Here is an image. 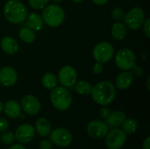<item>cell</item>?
<instances>
[{
    "label": "cell",
    "mask_w": 150,
    "mask_h": 149,
    "mask_svg": "<svg viewBox=\"0 0 150 149\" xmlns=\"http://www.w3.org/2000/svg\"><path fill=\"white\" fill-rule=\"evenodd\" d=\"M9 128V122L7 119L0 118V133H4L7 131Z\"/></svg>",
    "instance_id": "1f68e13d"
},
{
    "label": "cell",
    "mask_w": 150,
    "mask_h": 149,
    "mask_svg": "<svg viewBox=\"0 0 150 149\" xmlns=\"http://www.w3.org/2000/svg\"><path fill=\"white\" fill-rule=\"evenodd\" d=\"M18 36H19L20 40L26 44H31V43L34 42L36 40L35 32L29 27L22 28L18 32Z\"/></svg>",
    "instance_id": "cb8c5ba5"
},
{
    "label": "cell",
    "mask_w": 150,
    "mask_h": 149,
    "mask_svg": "<svg viewBox=\"0 0 150 149\" xmlns=\"http://www.w3.org/2000/svg\"><path fill=\"white\" fill-rule=\"evenodd\" d=\"M72 94L68 88L57 86L50 94V100L53 106L58 111L63 112L68 110L72 104Z\"/></svg>",
    "instance_id": "3957f363"
},
{
    "label": "cell",
    "mask_w": 150,
    "mask_h": 149,
    "mask_svg": "<svg viewBox=\"0 0 150 149\" xmlns=\"http://www.w3.org/2000/svg\"><path fill=\"white\" fill-rule=\"evenodd\" d=\"M145 12L140 7H134L129 10L124 17V24L131 30L140 29L145 21Z\"/></svg>",
    "instance_id": "52a82bcc"
},
{
    "label": "cell",
    "mask_w": 150,
    "mask_h": 149,
    "mask_svg": "<svg viewBox=\"0 0 150 149\" xmlns=\"http://www.w3.org/2000/svg\"><path fill=\"white\" fill-rule=\"evenodd\" d=\"M3 110L7 117H9L10 119H18L22 112L20 104H18L16 100L7 101L4 104Z\"/></svg>",
    "instance_id": "2e32d148"
},
{
    "label": "cell",
    "mask_w": 150,
    "mask_h": 149,
    "mask_svg": "<svg viewBox=\"0 0 150 149\" xmlns=\"http://www.w3.org/2000/svg\"><path fill=\"white\" fill-rule=\"evenodd\" d=\"M53 143L49 140H42L39 144V149H52Z\"/></svg>",
    "instance_id": "f546056e"
},
{
    "label": "cell",
    "mask_w": 150,
    "mask_h": 149,
    "mask_svg": "<svg viewBox=\"0 0 150 149\" xmlns=\"http://www.w3.org/2000/svg\"><path fill=\"white\" fill-rule=\"evenodd\" d=\"M18 81L17 71L10 67L5 66L0 69V83L4 87H11L15 85Z\"/></svg>",
    "instance_id": "5bb4252c"
},
{
    "label": "cell",
    "mask_w": 150,
    "mask_h": 149,
    "mask_svg": "<svg viewBox=\"0 0 150 149\" xmlns=\"http://www.w3.org/2000/svg\"><path fill=\"white\" fill-rule=\"evenodd\" d=\"M41 82H42V85L47 90H54L58 85V79H57V77L55 76L54 74L50 73V72L46 73L42 76Z\"/></svg>",
    "instance_id": "7402d4cb"
},
{
    "label": "cell",
    "mask_w": 150,
    "mask_h": 149,
    "mask_svg": "<svg viewBox=\"0 0 150 149\" xmlns=\"http://www.w3.org/2000/svg\"><path fill=\"white\" fill-rule=\"evenodd\" d=\"M25 19L27 27L31 28L33 31H40L43 27V19L41 16L36 12H31L27 14Z\"/></svg>",
    "instance_id": "d6986e66"
},
{
    "label": "cell",
    "mask_w": 150,
    "mask_h": 149,
    "mask_svg": "<svg viewBox=\"0 0 150 149\" xmlns=\"http://www.w3.org/2000/svg\"><path fill=\"white\" fill-rule=\"evenodd\" d=\"M49 0H28L29 5L34 10H43L47 4Z\"/></svg>",
    "instance_id": "4316f807"
},
{
    "label": "cell",
    "mask_w": 150,
    "mask_h": 149,
    "mask_svg": "<svg viewBox=\"0 0 150 149\" xmlns=\"http://www.w3.org/2000/svg\"><path fill=\"white\" fill-rule=\"evenodd\" d=\"M35 132L41 137H47L51 133V125L45 118H40L35 121Z\"/></svg>",
    "instance_id": "ffe728a7"
},
{
    "label": "cell",
    "mask_w": 150,
    "mask_h": 149,
    "mask_svg": "<svg viewBox=\"0 0 150 149\" xmlns=\"http://www.w3.org/2000/svg\"><path fill=\"white\" fill-rule=\"evenodd\" d=\"M8 149H26L23 145L21 144H14V145H11Z\"/></svg>",
    "instance_id": "8d00e7d4"
},
{
    "label": "cell",
    "mask_w": 150,
    "mask_h": 149,
    "mask_svg": "<svg viewBox=\"0 0 150 149\" xmlns=\"http://www.w3.org/2000/svg\"><path fill=\"white\" fill-rule=\"evenodd\" d=\"M131 70H132L133 76H141L142 75V73H143V69H142L141 67L136 66V65H135Z\"/></svg>",
    "instance_id": "d6a6232c"
},
{
    "label": "cell",
    "mask_w": 150,
    "mask_h": 149,
    "mask_svg": "<svg viewBox=\"0 0 150 149\" xmlns=\"http://www.w3.org/2000/svg\"><path fill=\"white\" fill-rule=\"evenodd\" d=\"M58 82L66 88H72L77 80V72L70 65L63 66L58 73Z\"/></svg>",
    "instance_id": "30bf717a"
},
{
    "label": "cell",
    "mask_w": 150,
    "mask_h": 149,
    "mask_svg": "<svg viewBox=\"0 0 150 149\" xmlns=\"http://www.w3.org/2000/svg\"><path fill=\"white\" fill-rule=\"evenodd\" d=\"M105 143L108 149H120L127 141V134L122 129L113 128L105 137Z\"/></svg>",
    "instance_id": "ba28073f"
},
{
    "label": "cell",
    "mask_w": 150,
    "mask_h": 149,
    "mask_svg": "<svg viewBox=\"0 0 150 149\" xmlns=\"http://www.w3.org/2000/svg\"><path fill=\"white\" fill-rule=\"evenodd\" d=\"M149 80H150V77H148V81H147V88H148V90H150Z\"/></svg>",
    "instance_id": "74e56055"
},
{
    "label": "cell",
    "mask_w": 150,
    "mask_h": 149,
    "mask_svg": "<svg viewBox=\"0 0 150 149\" xmlns=\"http://www.w3.org/2000/svg\"><path fill=\"white\" fill-rule=\"evenodd\" d=\"M1 48L9 55L15 54L18 50V42L13 37L5 36L1 40Z\"/></svg>",
    "instance_id": "e0dca14e"
},
{
    "label": "cell",
    "mask_w": 150,
    "mask_h": 149,
    "mask_svg": "<svg viewBox=\"0 0 150 149\" xmlns=\"http://www.w3.org/2000/svg\"><path fill=\"white\" fill-rule=\"evenodd\" d=\"M110 113H111V111H110V109L107 108V107H103V108H101V109L99 110V115H100L103 119H106V118L109 116Z\"/></svg>",
    "instance_id": "836d02e7"
},
{
    "label": "cell",
    "mask_w": 150,
    "mask_h": 149,
    "mask_svg": "<svg viewBox=\"0 0 150 149\" xmlns=\"http://www.w3.org/2000/svg\"><path fill=\"white\" fill-rule=\"evenodd\" d=\"M0 141L4 145H12L14 143V141H16L15 139V135L13 133L11 132H4L3 134L0 137Z\"/></svg>",
    "instance_id": "484cf974"
},
{
    "label": "cell",
    "mask_w": 150,
    "mask_h": 149,
    "mask_svg": "<svg viewBox=\"0 0 150 149\" xmlns=\"http://www.w3.org/2000/svg\"><path fill=\"white\" fill-rule=\"evenodd\" d=\"M41 18L43 22L48 26L58 27L65 19V11L58 4H49L43 9Z\"/></svg>",
    "instance_id": "277c9868"
},
{
    "label": "cell",
    "mask_w": 150,
    "mask_h": 149,
    "mask_svg": "<svg viewBox=\"0 0 150 149\" xmlns=\"http://www.w3.org/2000/svg\"><path fill=\"white\" fill-rule=\"evenodd\" d=\"M143 149H150V137H147L142 144Z\"/></svg>",
    "instance_id": "e575fe53"
},
{
    "label": "cell",
    "mask_w": 150,
    "mask_h": 149,
    "mask_svg": "<svg viewBox=\"0 0 150 149\" xmlns=\"http://www.w3.org/2000/svg\"><path fill=\"white\" fill-rule=\"evenodd\" d=\"M52 1H53L54 3H55V4H56V3H61V2H62L63 0H52Z\"/></svg>",
    "instance_id": "ab89813d"
},
{
    "label": "cell",
    "mask_w": 150,
    "mask_h": 149,
    "mask_svg": "<svg viewBox=\"0 0 150 149\" xmlns=\"http://www.w3.org/2000/svg\"><path fill=\"white\" fill-rule=\"evenodd\" d=\"M4 18L11 24H20L25 20L28 14L26 6L18 0H9L3 10Z\"/></svg>",
    "instance_id": "7a4b0ae2"
},
{
    "label": "cell",
    "mask_w": 150,
    "mask_h": 149,
    "mask_svg": "<svg viewBox=\"0 0 150 149\" xmlns=\"http://www.w3.org/2000/svg\"><path fill=\"white\" fill-rule=\"evenodd\" d=\"M15 139L21 144L31 142L35 136V130L30 124H22L17 127L14 133Z\"/></svg>",
    "instance_id": "4fadbf2b"
},
{
    "label": "cell",
    "mask_w": 150,
    "mask_h": 149,
    "mask_svg": "<svg viewBox=\"0 0 150 149\" xmlns=\"http://www.w3.org/2000/svg\"><path fill=\"white\" fill-rule=\"evenodd\" d=\"M71 1H73V2H75V3H81V2H83V1H84V0H71Z\"/></svg>",
    "instance_id": "60d3db41"
},
{
    "label": "cell",
    "mask_w": 150,
    "mask_h": 149,
    "mask_svg": "<svg viewBox=\"0 0 150 149\" xmlns=\"http://www.w3.org/2000/svg\"><path fill=\"white\" fill-rule=\"evenodd\" d=\"M143 32L145 33V35L147 36V38H149L150 37V19L149 18H147L145 19L143 25Z\"/></svg>",
    "instance_id": "4dcf8cb0"
},
{
    "label": "cell",
    "mask_w": 150,
    "mask_h": 149,
    "mask_svg": "<svg viewBox=\"0 0 150 149\" xmlns=\"http://www.w3.org/2000/svg\"><path fill=\"white\" fill-rule=\"evenodd\" d=\"M22 111L28 115H36L40 110V102L33 95H25L22 97L20 102Z\"/></svg>",
    "instance_id": "7c38bea8"
},
{
    "label": "cell",
    "mask_w": 150,
    "mask_h": 149,
    "mask_svg": "<svg viewBox=\"0 0 150 149\" xmlns=\"http://www.w3.org/2000/svg\"><path fill=\"white\" fill-rule=\"evenodd\" d=\"M115 64L123 71L131 70L136 65L135 54L129 48H122L119 50L115 55Z\"/></svg>",
    "instance_id": "5b68a950"
},
{
    "label": "cell",
    "mask_w": 150,
    "mask_h": 149,
    "mask_svg": "<svg viewBox=\"0 0 150 149\" xmlns=\"http://www.w3.org/2000/svg\"><path fill=\"white\" fill-rule=\"evenodd\" d=\"M108 126L105 122L101 120H93L91 121L87 127L86 131L87 133L93 139L100 140L105 137V135L108 133Z\"/></svg>",
    "instance_id": "8fae6325"
},
{
    "label": "cell",
    "mask_w": 150,
    "mask_h": 149,
    "mask_svg": "<svg viewBox=\"0 0 150 149\" xmlns=\"http://www.w3.org/2000/svg\"><path fill=\"white\" fill-rule=\"evenodd\" d=\"M93 101L99 105H108L113 102L116 97V87L110 81H101L94 87L91 94Z\"/></svg>",
    "instance_id": "6da1fadb"
},
{
    "label": "cell",
    "mask_w": 150,
    "mask_h": 149,
    "mask_svg": "<svg viewBox=\"0 0 150 149\" xmlns=\"http://www.w3.org/2000/svg\"><path fill=\"white\" fill-rule=\"evenodd\" d=\"M111 33L113 39L117 40H122L127 34V27L122 22H116L112 26Z\"/></svg>",
    "instance_id": "44dd1931"
},
{
    "label": "cell",
    "mask_w": 150,
    "mask_h": 149,
    "mask_svg": "<svg viewBox=\"0 0 150 149\" xmlns=\"http://www.w3.org/2000/svg\"><path fill=\"white\" fill-rule=\"evenodd\" d=\"M104 71V64L100 63V62H96L93 66H92V73L95 75H99Z\"/></svg>",
    "instance_id": "f1b7e54d"
},
{
    "label": "cell",
    "mask_w": 150,
    "mask_h": 149,
    "mask_svg": "<svg viewBox=\"0 0 150 149\" xmlns=\"http://www.w3.org/2000/svg\"><path fill=\"white\" fill-rule=\"evenodd\" d=\"M127 119L126 114L121 112V111H114L112 112H111L109 114V116L105 119H106V124L108 126L111 127H119L120 126L123 122L125 121V119Z\"/></svg>",
    "instance_id": "ac0fdd59"
},
{
    "label": "cell",
    "mask_w": 150,
    "mask_h": 149,
    "mask_svg": "<svg viewBox=\"0 0 150 149\" xmlns=\"http://www.w3.org/2000/svg\"><path fill=\"white\" fill-rule=\"evenodd\" d=\"M50 141L51 142L60 148H67L69 147L72 142V134L71 133L63 127L55 128L53 131H51L50 134Z\"/></svg>",
    "instance_id": "9c48e42d"
},
{
    "label": "cell",
    "mask_w": 150,
    "mask_h": 149,
    "mask_svg": "<svg viewBox=\"0 0 150 149\" xmlns=\"http://www.w3.org/2000/svg\"><path fill=\"white\" fill-rule=\"evenodd\" d=\"M134 82V76L132 72L123 71L120 73L115 79V87L119 90L128 89Z\"/></svg>",
    "instance_id": "9a60e30c"
},
{
    "label": "cell",
    "mask_w": 150,
    "mask_h": 149,
    "mask_svg": "<svg viewBox=\"0 0 150 149\" xmlns=\"http://www.w3.org/2000/svg\"><path fill=\"white\" fill-rule=\"evenodd\" d=\"M121 126H122V130L126 134H132L136 132L138 128V122L134 119L129 118V119H126Z\"/></svg>",
    "instance_id": "d4e9b609"
},
{
    "label": "cell",
    "mask_w": 150,
    "mask_h": 149,
    "mask_svg": "<svg viewBox=\"0 0 150 149\" xmlns=\"http://www.w3.org/2000/svg\"><path fill=\"white\" fill-rule=\"evenodd\" d=\"M74 90L76 93L85 96V95H90L91 92V89H92V85L91 83L82 80L79 82H76V83L74 84Z\"/></svg>",
    "instance_id": "603a6c76"
},
{
    "label": "cell",
    "mask_w": 150,
    "mask_h": 149,
    "mask_svg": "<svg viewBox=\"0 0 150 149\" xmlns=\"http://www.w3.org/2000/svg\"><path fill=\"white\" fill-rule=\"evenodd\" d=\"M92 2L97 5H104L109 2V0H92Z\"/></svg>",
    "instance_id": "d590c367"
},
{
    "label": "cell",
    "mask_w": 150,
    "mask_h": 149,
    "mask_svg": "<svg viewBox=\"0 0 150 149\" xmlns=\"http://www.w3.org/2000/svg\"><path fill=\"white\" fill-rule=\"evenodd\" d=\"M125 14L126 13H125L124 10L120 7H116L112 11V17L115 20H120V19L124 18Z\"/></svg>",
    "instance_id": "83f0119b"
},
{
    "label": "cell",
    "mask_w": 150,
    "mask_h": 149,
    "mask_svg": "<svg viewBox=\"0 0 150 149\" xmlns=\"http://www.w3.org/2000/svg\"><path fill=\"white\" fill-rule=\"evenodd\" d=\"M3 108H4V105H3V103H2V101L0 100V113L3 112Z\"/></svg>",
    "instance_id": "f35d334b"
},
{
    "label": "cell",
    "mask_w": 150,
    "mask_h": 149,
    "mask_svg": "<svg viewBox=\"0 0 150 149\" xmlns=\"http://www.w3.org/2000/svg\"><path fill=\"white\" fill-rule=\"evenodd\" d=\"M92 55L96 61L103 64L107 63L114 56V47L107 41L99 42L94 47Z\"/></svg>",
    "instance_id": "8992f818"
}]
</instances>
